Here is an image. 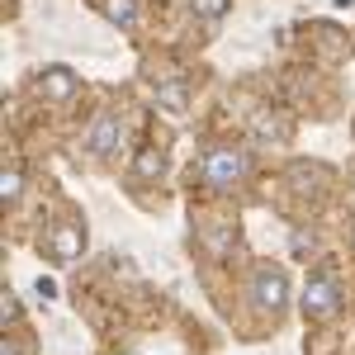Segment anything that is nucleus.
Returning a JSON list of instances; mask_svg holds the SVG:
<instances>
[{
	"mask_svg": "<svg viewBox=\"0 0 355 355\" xmlns=\"http://www.w3.org/2000/svg\"><path fill=\"white\" fill-rule=\"evenodd\" d=\"M199 175L214 185V190H232L246 180V152L232 142H214L204 157H199Z\"/></svg>",
	"mask_w": 355,
	"mask_h": 355,
	"instance_id": "1",
	"label": "nucleus"
},
{
	"mask_svg": "<svg viewBox=\"0 0 355 355\" xmlns=\"http://www.w3.org/2000/svg\"><path fill=\"white\" fill-rule=\"evenodd\" d=\"M341 308V284L331 275H308V289H303V318H331Z\"/></svg>",
	"mask_w": 355,
	"mask_h": 355,
	"instance_id": "2",
	"label": "nucleus"
},
{
	"mask_svg": "<svg viewBox=\"0 0 355 355\" xmlns=\"http://www.w3.org/2000/svg\"><path fill=\"white\" fill-rule=\"evenodd\" d=\"M43 246H48V256H53L57 266H67V261H76L81 256V246H85V232H81V223H53L48 227V237H43Z\"/></svg>",
	"mask_w": 355,
	"mask_h": 355,
	"instance_id": "3",
	"label": "nucleus"
},
{
	"mask_svg": "<svg viewBox=\"0 0 355 355\" xmlns=\"http://www.w3.org/2000/svg\"><path fill=\"white\" fill-rule=\"evenodd\" d=\"M251 294H256V308L279 313L284 299H289V279H284L279 266H261V270H256V284H251Z\"/></svg>",
	"mask_w": 355,
	"mask_h": 355,
	"instance_id": "4",
	"label": "nucleus"
},
{
	"mask_svg": "<svg viewBox=\"0 0 355 355\" xmlns=\"http://www.w3.org/2000/svg\"><path fill=\"white\" fill-rule=\"evenodd\" d=\"M119 142H123V119H119L114 110H100L95 123H90V133H85V147H90L95 157H110Z\"/></svg>",
	"mask_w": 355,
	"mask_h": 355,
	"instance_id": "5",
	"label": "nucleus"
},
{
	"mask_svg": "<svg viewBox=\"0 0 355 355\" xmlns=\"http://www.w3.org/2000/svg\"><path fill=\"white\" fill-rule=\"evenodd\" d=\"M33 85H38V95H48V100H57V105L76 95V76H71V67H48Z\"/></svg>",
	"mask_w": 355,
	"mask_h": 355,
	"instance_id": "6",
	"label": "nucleus"
},
{
	"mask_svg": "<svg viewBox=\"0 0 355 355\" xmlns=\"http://www.w3.org/2000/svg\"><path fill=\"white\" fill-rule=\"evenodd\" d=\"M185 100H190V95H185V81H162L157 85V105H162L166 114H180Z\"/></svg>",
	"mask_w": 355,
	"mask_h": 355,
	"instance_id": "7",
	"label": "nucleus"
},
{
	"mask_svg": "<svg viewBox=\"0 0 355 355\" xmlns=\"http://www.w3.org/2000/svg\"><path fill=\"white\" fill-rule=\"evenodd\" d=\"M100 10H105V19H114L119 28H133L137 24V5H133V0H100Z\"/></svg>",
	"mask_w": 355,
	"mask_h": 355,
	"instance_id": "8",
	"label": "nucleus"
},
{
	"mask_svg": "<svg viewBox=\"0 0 355 355\" xmlns=\"http://www.w3.org/2000/svg\"><path fill=\"white\" fill-rule=\"evenodd\" d=\"M162 171H166V157L157 152V147H142V152H137L133 175H142V180H152V175H162Z\"/></svg>",
	"mask_w": 355,
	"mask_h": 355,
	"instance_id": "9",
	"label": "nucleus"
},
{
	"mask_svg": "<svg viewBox=\"0 0 355 355\" xmlns=\"http://www.w3.org/2000/svg\"><path fill=\"white\" fill-rule=\"evenodd\" d=\"M227 5H232V0H190L194 19H223V15H227Z\"/></svg>",
	"mask_w": 355,
	"mask_h": 355,
	"instance_id": "10",
	"label": "nucleus"
},
{
	"mask_svg": "<svg viewBox=\"0 0 355 355\" xmlns=\"http://www.w3.org/2000/svg\"><path fill=\"white\" fill-rule=\"evenodd\" d=\"M19 190H24V175L10 166V171L0 175V194H5V204H15V199H19Z\"/></svg>",
	"mask_w": 355,
	"mask_h": 355,
	"instance_id": "11",
	"label": "nucleus"
},
{
	"mask_svg": "<svg viewBox=\"0 0 355 355\" xmlns=\"http://www.w3.org/2000/svg\"><path fill=\"white\" fill-rule=\"evenodd\" d=\"M256 133H270V137H284V133H289V123H284V119H270V114H256Z\"/></svg>",
	"mask_w": 355,
	"mask_h": 355,
	"instance_id": "12",
	"label": "nucleus"
},
{
	"mask_svg": "<svg viewBox=\"0 0 355 355\" xmlns=\"http://www.w3.org/2000/svg\"><path fill=\"white\" fill-rule=\"evenodd\" d=\"M5 355H24V346H19V341H10V346H5Z\"/></svg>",
	"mask_w": 355,
	"mask_h": 355,
	"instance_id": "13",
	"label": "nucleus"
}]
</instances>
